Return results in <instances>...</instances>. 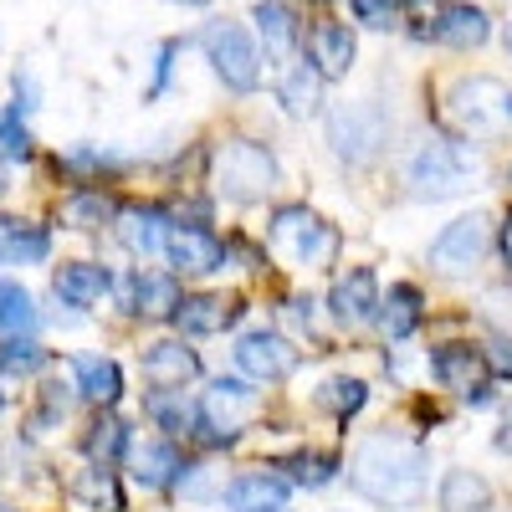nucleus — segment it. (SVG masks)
Here are the masks:
<instances>
[{
	"mask_svg": "<svg viewBox=\"0 0 512 512\" xmlns=\"http://www.w3.org/2000/svg\"><path fill=\"white\" fill-rule=\"evenodd\" d=\"M425 472H431L425 446H415V441H405L395 431L364 436L354 446V456H349L354 492H364L379 507H415L425 497Z\"/></svg>",
	"mask_w": 512,
	"mask_h": 512,
	"instance_id": "f257e3e1",
	"label": "nucleus"
},
{
	"mask_svg": "<svg viewBox=\"0 0 512 512\" xmlns=\"http://www.w3.org/2000/svg\"><path fill=\"white\" fill-rule=\"evenodd\" d=\"M277 185V154L267 144H256V139H226L216 149V190L226 200H267Z\"/></svg>",
	"mask_w": 512,
	"mask_h": 512,
	"instance_id": "f03ea898",
	"label": "nucleus"
},
{
	"mask_svg": "<svg viewBox=\"0 0 512 512\" xmlns=\"http://www.w3.org/2000/svg\"><path fill=\"white\" fill-rule=\"evenodd\" d=\"M512 93L502 88L497 77H461L451 98H446V118L472 139H497L502 128L512 123Z\"/></svg>",
	"mask_w": 512,
	"mask_h": 512,
	"instance_id": "7ed1b4c3",
	"label": "nucleus"
},
{
	"mask_svg": "<svg viewBox=\"0 0 512 512\" xmlns=\"http://www.w3.org/2000/svg\"><path fill=\"white\" fill-rule=\"evenodd\" d=\"M323 128H328L333 154L344 164H369L384 149V139H390V118H384L374 103H333Z\"/></svg>",
	"mask_w": 512,
	"mask_h": 512,
	"instance_id": "20e7f679",
	"label": "nucleus"
},
{
	"mask_svg": "<svg viewBox=\"0 0 512 512\" xmlns=\"http://www.w3.org/2000/svg\"><path fill=\"white\" fill-rule=\"evenodd\" d=\"M205 41V57L216 67V77L226 82L231 93H251L256 82H262V52H256V41L246 36V26L236 21H210L200 31Z\"/></svg>",
	"mask_w": 512,
	"mask_h": 512,
	"instance_id": "39448f33",
	"label": "nucleus"
},
{
	"mask_svg": "<svg viewBox=\"0 0 512 512\" xmlns=\"http://www.w3.org/2000/svg\"><path fill=\"white\" fill-rule=\"evenodd\" d=\"M466 175H472V164L446 139H425L405 164V185L415 200H446V195L466 190Z\"/></svg>",
	"mask_w": 512,
	"mask_h": 512,
	"instance_id": "423d86ee",
	"label": "nucleus"
},
{
	"mask_svg": "<svg viewBox=\"0 0 512 512\" xmlns=\"http://www.w3.org/2000/svg\"><path fill=\"white\" fill-rule=\"evenodd\" d=\"M256 415V390L241 379H216L200 400V436L210 446H231L241 436V420Z\"/></svg>",
	"mask_w": 512,
	"mask_h": 512,
	"instance_id": "0eeeda50",
	"label": "nucleus"
},
{
	"mask_svg": "<svg viewBox=\"0 0 512 512\" xmlns=\"http://www.w3.org/2000/svg\"><path fill=\"white\" fill-rule=\"evenodd\" d=\"M272 236H277L282 246H292V256H297L303 267H323V262H333V251H338L333 226L318 221L308 205H282L277 216H272Z\"/></svg>",
	"mask_w": 512,
	"mask_h": 512,
	"instance_id": "6e6552de",
	"label": "nucleus"
},
{
	"mask_svg": "<svg viewBox=\"0 0 512 512\" xmlns=\"http://www.w3.org/2000/svg\"><path fill=\"white\" fill-rule=\"evenodd\" d=\"M487 241H492V226L487 216H456L436 241H431V267L446 272V277H461V272H472L482 256H487Z\"/></svg>",
	"mask_w": 512,
	"mask_h": 512,
	"instance_id": "1a4fd4ad",
	"label": "nucleus"
},
{
	"mask_svg": "<svg viewBox=\"0 0 512 512\" xmlns=\"http://www.w3.org/2000/svg\"><path fill=\"white\" fill-rule=\"evenodd\" d=\"M431 374L446 384V390H456L466 405H487V400H492V395H487L492 364H487V354L472 349V344H441V349L431 354Z\"/></svg>",
	"mask_w": 512,
	"mask_h": 512,
	"instance_id": "9d476101",
	"label": "nucleus"
},
{
	"mask_svg": "<svg viewBox=\"0 0 512 512\" xmlns=\"http://www.w3.org/2000/svg\"><path fill=\"white\" fill-rule=\"evenodd\" d=\"M236 364H241V374L256 379V384H277V379H287V374L297 369V349L287 344L282 333L256 328V333H246L241 344H236Z\"/></svg>",
	"mask_w": 512,
	"mask_h": 512,
	"instance_id": "9b49d317",
	"label": "nucleus"
},
{
	"mask_svg": "<svg viewBox=\"0 0 512 512\" xmlns=\"http://www.w3.org/2000/svg\"><path fill=\"white\" fill-rule=\"evenodd\" d=\"M164 256H169V267L205 277V272H221L226 246H221L216 231H205V226H169V236H164Z\"/></svg>",
	"mask_w": 512,
	"mask_h": 512,
	"instance_id": "f8f14e48",
	"label": "nucleus"
},
{
	"mask_svg": "<svg viewBox=\"0 0 512 512\" xmlns=\"http://www.w3.org/2000/svg\"><path fill=\"white\" fill-rule=\"evenodd\" d=\"M328 308H333V323H338V328H359V323L379 318V277H374L369 267H354L349 277L333 282Z\"/></svg>",
	"mask_w": 512,
	"mask_h": 512,
	"instance_id": "ddd939ff",
	"label": "nucleus"
},
{
	"mask_svg": "<svg viewBox=\"0 0 512 512\" xmlns=\"http://www.w3.org/2000/svg\"><path fill=\"white\" fill-rule=\"evenodd\" d=\"M200 374V354L185 344V338H159L144 354V379L154 390H185V384Z\"/></svg>",
	"mask_w": 512,
	"mask_h": 512,
	"instance_id": "4468645a",
	"label": "nucleus"
},
{
	"mask_svg": "<svg viewBox=\"0 0 512 512\" xmlns=\"http://www.w3.org/2000/svg\"><path fill=\"white\" fill-rule=\"evenodd\" d=\"M354 31L349 26H338V21H318L308 31V67L318 77H344L354 67Z\"/></svg>",
	"mask_w": 512,
	"mask_h": 512,
	"instance_id": "2eb2a0df",
	"label": "nucleus"
},
{
	"mask_svg": "<svg viewBox=\"0 0 512 512\" xmlns=\"http://www.w3.org/2000/svg\"><path fill=\"white\" fill-rule=\"evenodd\" d=\"M287 487H292V482L277 477V472H241L236 482H226L221 502H226L231 512H282Z\"/></svg>",
	"mask_w": 512,
	"mask_h": 512,
	"instance_id": "dca6fc26",
	"label": "nucleus"
},
{
	"mask_svg": "<svg viewBox=\"0 0 512 512\" xmlns=\"http://www.w3.org/2000/svg\"><path fill=\"white\" fill-rule=\"evenodd\" d=\"M420 36L441 41V47H456V52H472V47H482V41L492 36V16L477 11V6H441V21L425 26Z\"/></svg>",
	"mask_w": 512,
	"mask_h": 512,
	"instance_id": "f3484780",
	"label": "nucleus"
},
{
	"mask_svg": "<svg viewBox=\"0 0 512 512\" xmlns=\"http://www.w3.org/2000/svg\"><path fill=\"white\" fill-rule=\"evenodd\" d=\"M118 297L128 313H144V318H159V313H175L180 303V287L175 277H159V272H134L118 282Z\"/></svg>",
	"mask_w": 512,
	"mask_h": 512,
	"instance_id": "a211bd4d",
	"label": "nucleus"
},
{
	"mask_svg": "<svg viewBox=\"0 0 512 512\" xmlns=\"http://www.w3.org/2000/svg\"><path fill=\"white\" fill-rule=\"evenodd\" d=\"M118 236L134 256H159L164 236H169V216L159 205H128V210H118Z\"/></svg>",
	"mask_w": 512,
	"mask_h": 512,
	"instance_id": "6ab92c4d",
	"label": "nucleus"
},
{
	"mask_svg": "<svg viewBox=\"0 0 512 512\" xmlns=\"http://www.w3.org/2000/svg\"><path fill=\"white\" fill-rule=\"evenodd\" d=\"M169 318H175L180 333L200 338V333H221V328H231V323L241 318V308H236V303H221V297H210V292H195V297H180Z\"/></svg>",
	"mask_w": 512,
	"mask_h": 512,
	"instance_id": "aec40b11",
	"label": "nucleus"
},
{
	"mask_svg": "<svg viewBox=\"0 0 512 512\" xmlns=\"http://www.w3.org/2000/svg\"><path fill=\"white\" fill-rule=\"evenodd\" d=\"M128 466H134V477L144 487H169L185 461H180L175 441H128Z\"/></svg>",
	"mask_w": 512,
	"mask_h": 512,
	"instance_id": "412c9836",
	"label": "nucleus"
},
{
	"mask_svg": "<svg viewBox=\"0 0 512 512\" xmlns=\"http://www.w3.org/2000/svg\"><path fill=\"white\" fill-rule=\"evenodd\" d=\"M52 287H57V297L67 308H93L98 297L113 287V277H108V267H98V262H67L57 277H52Z\"/></svg>",
	"mask_w": 512,
	"mask_h": 512,
	"instance_id": "4be33fe9",
	"label": "nucleus"
},
{
	"mask_svg": "<svg viewBox=\"0 0 512 512\" xmlns=\"http://www.w3.org/2000/svg\"><path fill=\"white\" fill-rule=\"evenodd\" d=\"M251 16H256V31H262L267 52H272L277 62H287L297 47H303V31H297V16L282 6V0H262V6H256Z\"/></svg>",
	"mask_w": 512,
	"mask_h": 512,
	"instance_id": "5701e85b",
	"label": "nucleus"
},
{
	"mask_svg": "<svg viewBox=\"0 0 512 512\" xmlns=\"http://www.w3.org/2000/svg\"><path fill=\"white\" fill-rule=\"evenodd\" d=\"M52 236L31 226V221H0V267H26V262H47Z\"/></svg>",
	"mask_w": 512,
	"mask_h": 512,
	"instance_id": "b1692460",
	"label": "nucleus"
},
{
	"mask_svg": "<svg viewBox=\"0 0 512 512\" xmlns=\"http://www.w3.org/2000/svg\"><path fill=\"white\" fill-rule=\"evenodd\" d=\"M144 415L169 436H200V410L185 400V390H154L144 400Z\"/></svg>",
	"mask_w": 512,
	"mask_h": 512,
	"instance_id": "393cba45",
	"label": "nucleus"
},
{
	"mask_svg": "<svg viewBox=\"0 0 512 512\" xmlns=\"http://www.w3.org/2000/svg\"><path fill=\"white\" fill-rule=\"evenodd\" d=\"M441 512H492V487L482 472H466V466H456V472L441 477Z\"/></svg>",
	"mask_w": 512,
	"mask_h": 512,
	"instance_id": "a878e982",
	"label": "nucleus"
},
{
	"mask_svg": "<svg viewBox=\"0 0 512 512\" xmlns=\"http://www.w3.org/2000/svg\"><path fill=\"white\" fill-rule=\"evenodd\" d=\"M77 390L88 395L93 405H113L118 395H123V369L113 364V359H103V354H77Z\"/></svg>",
	"mask_w": 512,
	"mask_h": 512,
	"instance_id": "bb28decb",
	"label": "nucleus"
},
{
	"mask_svg": "<svg viewBox=\"0 0 512 512\" xmlns=\"http://www.w3.org/2000/svg\"><path fill=\"white\" fill-rule=\"evenodd\" d=\"M379 328H384V338H390V344L410 338V333L420 328V287H410V282L390 287V297L379 303Z\"/></svg>",
	"mask_w": 512,
	"mask_h": 512,
	"instance_id": "cd10ccee",
	"label": "nucleus"
},
{
	"mask_svg": "<svg viewBox=\"0 0 512 512\" xmlns=\"http://www.w3.org/2000/svg\"><path fill=\"white\" fill-rule=\"evenodd\" d=\"M62 221H67L72 231H98V226L118 221V205H113L103 190H77V195H67V205H62Z\"/></svg>",
	"mask_w": 512,
	"mask_h": 512,
	"instance_id": "c85d7f7f",
	"label": "nucleus"
},
{
	"mask_svg": "<svg viewBox=\"0 0 512 512\" xmlns=\"http://www.w3.org/2000/svg\"><path fill=\"white\" fill-rule=\"evenodd\" d=\"M318 103H323V77L303 62V67H287V77H282V108L287 113H318Z\"/></svg>",
	"mask_w": 512,
	"mask_h": 512,
	"instance_id": "c756f323",
	"label": "nucleus"
},
{
	"mask_svg": "<svg viewBox=\"0 0 512 512\" xmlns=\"http://www.w3.org/2000/svg\"><path fill=\"white\" fill-rule=\"evenodd\" d=\"M277 466H282V472H292L287 477L292 487H328L333 472H338V456H328V451H292Z\"/></svg>",
	"mask_w": 512,
	"mask_h": 512,
	"instance_id": "7c9ffc66",
	"label": "nucleus"
},
{
	"mask_svg": "<svg viewBox=\"0 0 512 512\" xmlns=\"http://www.w3.org/2000/svg\"><path fill=\"white\" fill-rule=\"evenodd\" d=\"M364 400H369V384H364V379H344V374L328 379L323 390H318V405H323V410H333L338 420L359 415V410H364Z\"/></svg>",
	"mask_w": 512,
	"mask_h": 512,
	"instance_id": "2f4dec72",
	"label": "nucleus"
},
{
	"mask_svg": "<svg viewBox=\"0 0 512 512\" xmlns=\"http://www.w3.org/2000/svg\"><path fill=\"white\" fill-rule=\"evenodd\" d=\"M36 328V303L21 282H0V333H26Z\"/></svg>",
	"mask_w": 512,
	"mask_h": 512,
	"instance_id": "473e14b6",
	"label": "nucleus"
},
{
	"mask_svg": "<svg viewBox=\"0 0 512 512\" xmlns=\"http://www.w3.org/2000/svg\"><path fill=\"white\" fill-rule=\"evenodd\" d=\"M72 492H77L82 502H93L98 512H123V492H118V482H113L108 466H93V472H82Z\"/></svg>",
	"mask_w": 512,
	"mask_h": 512,
	"instance_id": "72a5a7b5",
	"label": "nucleus"
},
{
	"mask_svg": "<svg viewBox=\"0 0 512 512\" xmlns=\"http://www.w3.org/2000/svg\"><path fill=\"white\" fill-rule=\"evenodd\" d=\"M82 446H88V456L93 461H113V456H123L128 451V425L118 420V415H103V420H93V431H88V441H82Z\"/></svg>",
	"mask_w": 512,
	"mask_h": 512,
	"instance_id": "f704fd0d",
	"label": "nucleus"
},
{
	"mask_svg": "<svg viewBox=\"0 0 512 512\" xmlns=\"http://www.w3.org/2000/svg\"><path fill=\"white\" fill-rule=\"evenodd\" d=\"M41 364H47V349L36 344V338H11V344H0V369L6 374H36Z\"/></svg>",
	"mask_w": 512,
	"mask_h": 512,
	"instance_id": "c9c22d12",
	"label": "nucleus"
},
{
	"mask_svg": "<svg viewBox=\"0 0 512 512\" xmlns=\"http://www.w3.org/2000/svg\"><path fill=\"white\" fill-rule=\"evenodd\" d=\"M175 487L185 492V497H221L226 487L216 482V466H180V477H175Z\"/></svg>",
	"mask_w": 512,
	"mask_h": 512,
	"instance_id": "e433bc0d",
	"label": "nucleus"
},
{
	"mask_svg": "<svg viewBox=\"0 0 512 512\" xmlns=\"http://www.w3.org/2000/svg\"><path fill=\"white\" fill-rule=\"evenodd\" d=\"M0 154L6 159H26L31 154V134L21 128V108H11L6 118H0Z\"/></svg>",
	"mask_w": 512,
	"mask_h": 512,
	"instance_id": "4c0bfd02",
	"label": "nucleus"
},
{
	"mask_svg": "<svg viewBox=\"0 0 512 512\" xmlns=\"http://www.w3.org/2000/svg\"><path fill=\"white\" fill-rule=\"evenodd\" d=\"M349 6H354V16H359L364 26H395L405 0H349Z\"/></svg>",
	"mask_w": 512,
	"mask_h": 512,
	"instance_id": "58836bf2",
	"label": "nucleus"
},
{
	"mask_svg": "<svg viewBox=\"0 0 512 512\" xmlns=\"http://www.w3.org/2000/svg\"><path fill=\"white\" fill-rule=\"evenodd\" d=\"M57 420H67V395H62V384H47V395H41V415H36V425H57Z\"/></svg>",
	"mask_w": 512,
	"mask_h": 512,
	"instance_id": "ea45409f",
	"label": "nucleus"
},
{
	"mask_svg": "<svg viewBox=\"0 0 512 512\" xmlns=\"http://www.w3.org/2000/svg\"><path fill=\"white\" fill-rule=\"evenodd\" d=\"M180 52V41H164L159 47V62H154V93H164V82H169V62H175Z\"/></svg>",
	"mask_w": 512,
	"mask_h": 512,
	"instance_id": "a19ab883",
	"label": "nucleus"
},
{
	"mask_svg": "<svg viewBox=\"0 0 512 512\" xmlns=\"http://www.w3.org/2000/svg\"><path fill=\"white\" fill-rule=\"evenodd\" d=\"M497 374H512V338H497L492 344V359H487Z\"/></svg>",
	"mask_w": 512,
	"mask_h": 512,
	"instance_id": "79ce46f5",
	"label": "nucleus"
},
{
	"mask_svg": "<svg viewBox=\"0 0 512 512\" xmlns=\"http://www.w3.org/2000/svg\"><path fill=\"white\" fill-rule=\"evenodd\" d=\"M502 262L512 272V210H507V221H502Z\"/></svg>",
	"mask_w": 512,
	"mask_h": 512,
	"instance_id": "37998d69",
	"label": "nucleus"
},
{
	"mask_svg": "<svg viewBox=\"0 0 512 512\" xmlns=\"http://www.w3.org/2000/svg\"><path fill=\"white\" fill-rule=\"evenodd\" d=\"M11 400H16V374L0 369V405H11Z\"/></svg>",
	"mask_w": 512,
	"mask_h": 512,
	"instance_id": "c03bdc74",
	"label": "nucleus"
},
{
	"mask_svg": "<svg viewBox=\"0 0 512 512\" xmlns=\"http://www.w3.org/2000/svg\"><path fill=\"white\" fill-rule=\"evenodd\" d=\"M497 446H502V451H512V415H507V425H502V436H497Z\"/></svg>",
	"mask_w": 512,
	"mask_h": 512,
	"instance_id": "a18cd8bd",
	"label": "nucleus"
},
{
	"mask_svg": "<svg viewBox=\"0 0 512 512\" xmlns=\"http://www.w3.org/2000/svg\"><path fill=\"white\" fill-rule=\"evenodd\" d=\"M185 6H205V0H185Z\"/></svg>",
	"mask_w": 512,
	"mask_h": 512,
	"instance_id": "49530a36",
	"label": "nucleus"
},
{
	"mask_svg": "<svg viewBox=\"0 0 512 512\" xmlns=\"http://www.w3.org/2000/svg\"><path fill=\"white\" fill-rule=\"evenodd\" d=\"M507 52H512V31H507Z\"/></svg>",
	"mask_w": 512,
	"mask_h": 512,
	"instance_id": "de8ad7c7",
	"label": "nucleus"
},
{
	"mask_svg": "<svg viewBox=\"0 0 512 512\" xmlns=\"http://www.w3.org/2000/svg\"><path fill=\"white\" fill-rule=\"evenodd\" d=\"M507 180H512V169H507Z\"/></svg>",
	"mask_w": 512,
	"mask_h": 512,
	"instance_id": "09e8293b",
	"label": "nucleus"
}]
</instances>
